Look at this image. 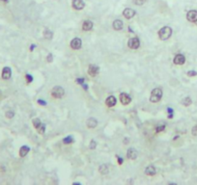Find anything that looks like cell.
<instances>
[{
    "label": "cell",
    "mask_w": 197,
    "mask_h": 185,
    "mask_svg": "<svg viewBox=\"0 0 197 185\" xmlns=\"http://www.w3.org/2000/svg\"><path fill=\"white\" fill-rule=\"evenodd\" d=\"M161 98H162V90L159 89V88H156V89H154L152 91V93H151L150 101L157 103L161 99Z\"/></svg>",
    "instance_id": "2"
},
{
    "label": "cell",
    "mask_w": 197,
    "mask_h": 185,
    "mask_svg": "<svg viewBox=\"0 0 197 185\" xmlns=\"http://www.w3.org/2000/svg\"><path fill=\"white\" fill-rule=\"evenodd\" d=\"M132 1H133V3H134L135 5L141 6V5H143L145 2H146V0H132Z\"/></svg>",
    "instance_id": "26"
},
{
    "label": "cell",
    "mask_w": 197,
    "mask_h": 185,
    "mask_svg": "<svg viewBox=\"0 0 197 185\" xmlns=\"http://www.w3.org/2000/svg\"><path fill=\"white\" fill-rule=\"evenodd\" d=\"M82 87H83V89H85L86 91L88 90V87H87V85H86V84H84V83H83V84H82Z\"/></svg>",
    "instance_id": "37"
},
{
    "label": "cell",
    "mask_w": 197,
    "mask_h": 185,
    "mask_svg": "<svg viewBox=\"0 0 197 185\" xmlns=\"http://www.w3.org/2000/svg\"><path fill=\"white\" fill-rule=\"evenodd\" d=\"M123 162H124V159L118 156V163H119V165H122V164H123Z\"/></svg>",
    "instance_id": "34"
},
{
    "label": "cell",
    "mask_w": 197,
    "mask_h": 185,
    "mask_svg": "<svg viewBox=\"0 0 197 185\" xmlns=\"http://www.w3.org/2000/svg\"><path fill=\"white\" fill-rule=\"evenodd\" d=\"M157 173V170L154 166H148L146 169H145V174L147 175H155Z\"/></svg>",
    "instance_id": "19"
},
{
    "label": "cell",
    "mask_w": 197,
    "mask_h": 185,
    "mask_svg": "<svg viewBox=\"0 0 197 185\" xmlns=\"http://www.w3.org/2000/svg\"><path fill=\"white\" fill-rule=\"evenodd\" d=\"M191 103H192L191 98H189V96H187V98H184L183 101H182V104L184 105V106H189L190 104H191Z\"/></svg>",
    "instance_id": "23"
},
{
    "label": "cell",
    "mask_w": 197,
    "mask_h": 185,
    "mask_svg": "<svg viewBox=\"0 0 197 185\" xmlns=\"http://www.w3.org/2000/svg\"><path fill=\"white\" fill-rule=\"evenodd\" d=\"M29 151H30V148L28 147V146H22V147L20 148V150H19V156L20 157L26 156L27 154H28Z\"/></svg>",
    "instance_id": "18"
},
{
    "label": "cell",
    "mask_w": 197,
    "mask_h": 185,
    "mask_svg": "<svg viewBox=\"0 0 197 185\" xmlns=\"http://www.w3.org/2000/svg\"><path fill=\"white\" fill-rule=\"evenodd\" d=\"M93 22L91 20H85L82 24V30L83 31H90L93 28Z\"/></svg>",
    "instance_id": "16"
},
{
    "label": "cell",
    "mask_w": 197,
    "mask_h": 185,
    "mask_svg": "<svg viewBox=\"0 0 197 185\" xmlns=\"http://www.w3.org/2000/svg\"><path fill=\"white\" fill-rule=\"evenodd\" d=\"M187 75H189V77L196 76V75H197V72H196V71H190L187 72Z\"/></svg>",
    "instance_id": "30"
},
{
    "label": "cell",
    "mask_w": 197,
    "mask_h": 185,
    "mask_svg": "<svg viewBox=\"0 0 197 185\" xmlns=\"http://www.w3.org/2000/svg\"><path fill=\"white\" fill-rule=\"evenodd\" d=\"M77 82L79 83L80 85H82L84 83V79H83V78H81V79H77Z\"/></svg>",
    "instance_id": "36"
},
{
    "label": "cell",
    "mask_w": 197,
    "mask_h": 185,
    "mask_svg": "<svg viewBox=\"0 0 197 185\" xmlns=\"http://www.w3.org/2000/svg\"><path fill=\"white\" fill-rule=\"evenodd\" d=\"M187 19L190 22H197V11L191 10L187 14Z\"/></svg>",
    "instance_id": "10"
},
{
    "label": "cell",
    "mask_w": 197,
    "mask_h": 185,
    "mask_svg": "<svg viewBox=\"0 0 197 185\" xmlns=\"http://www.w3.org/2000/svg\"><path fill=\"white\" fill-rule=\"evenodd\" d=\"M120 101H121V103H122L123 105H128L129 102L132 101V98H131V96H129L128 94H126V93H122V94H120Z\"/></svg>",
    "instance_id": "7"
},
{
    "label": "cell",
    "mask_w": 197,
    "mask_h": 185,
    "mask_svg": "<svg viewBox=\"0 0 197 185\" xmlns=\"http://www.w3.org/2000/svg\"><path fill=\"white\" fill-rule=\"evenodd\" d=\"M72 8L75 9V10L80 11L85 7V4H84L83 0H72Z\"/></svg>",
    "instance_id": "6"
},
{
    "label": "cell",
    "mask_w": 197,
    "mask_h": 185,
    "mask_svg": "<svg viewBox=\"0 0 197 185\" xmlns=\"http://www.w3.org/2000/svg\"><path fill=\"white\" fill-rule=\"evenodd\" d=\"M11 76H12V69H11V68H9V67H5V68H3L2 73H1L2 79L8 80V79H10Z\"/></svg>",
    "instance_id": "5"
},
{
    "label": "cell",
    "mask_w": 197,
    "mask_h": 185,
    "mask_svg": "<svg viewBox=\"0 0 197 185\" xmlns=\"http://www.w3.org/2000/svg\"><path fill=\"white\" fill-rule=\"evenodd\" d=\"M45 125H44V124H42V125H41V127H40V128H39V129H38V131H39V133H40V134H43V133L45 132Z\"/></svg>",
    "instance_id": "31"
},
{
    "label": "cell",
    "mask_w": 197,
    "mask_h": 185,
    "mask_svg": "<svg viewBox=\"0 0 197 185\" xmlns=\"http://www.w3.org/2000/svg\"><path fill=\"white\" fill-rule=\"evenodd\" d=\"M52 36H53V34H52V32L50 31L49 29H45V31H44V37L47 39V40H50L51 38H52Z\"/></svg>",
    "instance_id": "20"
},
{
    "label": "cell",
    "mask_w": 197,
    "mask_h": 185,
    "mask_svg": "<svg viewBox=\"0 0 197 185\" xmlns=\"http://www.w3.org/2000/svg\"><path fill=\"white\" fill-rule=\"evenodd\" d=\"M51 61H52V55L49 53V54H48V56H47V62L50 63Z\"/></svg>",
    "instance_id": "33"
},
{
    "label": "cell",
    "mask_w": 197,
    "mask_h": 185,
    "mask_svg": "<svg viewBox=\"0 0 197 185\" xmlns=\"http://www.w3.org/2000/svg\"><path fill=\"white\" fill-rule=\"evenodd\" d=\"M81 44H82V42L79 38H74V40L71 42V47L72 49L77 50L81 47Z\"/></svg>",
    "instance_id": "12"
},
{
    "label": "cell",
    "mask_w": 197,
    "mask_h": 185,
    "mask_svg": "<svg viewBox=\"0 0 197 185\" xmlns=\"http://www.w3.org/2000/svg\"><path fill=\"white\" fill-rule=\"evenodd\" d=\"M96 146H97V143L94 140H92L90 142V145H89L90 150H94V148H96Z\"/></svg>",
    "instance_id": "28"
},
{
    "label": "cell",
    "mask_w": 197,
    "mask_h": 185,
    "mask_svg": "<svg viewBox=\"0 0 197 185\" xmlns=\"http://www.w3.org/2000/svg\"><path fill=\"white\" fill-rule=\"evenodd\" d=\"M0 1H3V2H6V3H7V2L9 1V0H0Z\"/></svg>",
    "instance_id": "39"
},
{
    "label": "cell",
    "mask_w": 197,
    "mask_h": 185,
    "mask_svg": "<svg viewBox=\"0 0 197 185\" xmlns=\"http://www.w3.org/2000/svg\"><path fill=\"white\" fill-rule=\"evenodd\" d=\"M116 102H117L116 98L113 96H108L107 98V100H105V104H107L108 107H113V106L116 105Z\"/></svg>",
    "instance_id": "14"
},
{
    "label": "cell",
    "mask_w": 197,
    "mask_h": 185,
    "mask_svg": "<svg viewBox=\"0 0 197 185\" xmlns=\"http://www.w3.org/2000/svg\"><path fill=\"white\" fill-rule=\"evenodd\" d=\"M137 155H138V152L137 150H135V148H131L128 150V152H127V157H128L129 159L131 160H134L137 158Z\"/></svg>",
    "instance_id": "13"
},
{
    "label": "cell",
    "mask_w": 197,
    "mask_h": 185,
    "mask_svg": "<svg viewBox=\"0 0 197 185\" xmlns=\"http://www.w3.org/2000/svg\"><path fill=\"white\" fill-rule=\"evenodd\" d=\"M128 46L132 49H137V48L140 46V41H139L138 38H132L129 39L128 42Z\"/></svg>",
    "instance_id": "4"
},
{
    "label": "cell",
    "mask_w": 197,
    "mask_h": 185,
    "mask_svg": "<svg viewBox=\"0 0 197 185\" xmlns=\"http://www.w3.org/2000/svg\"><path fill=\"white\" fill-rule=\"evenodd\" d=\"M65 95V91L62 87L56 86L51 90V96L55 98H62Z\"/></svg>",
    "instance_id": "3"
},
{
    "label": "cell",
    "mask_w": 197,
    "mask_h": 185,
    "mask_svg": "<svg viewBox=\"0 0 197 185\" xmlns=\"http://www.w3.org/2000/svg\"><path fill=\"white\" fill-rule=\"evenodd\" d=\"M86 125L88 128H95V127L98 125V122H97V120L95 118H90V119L87 120Z\"/></svg>",
    "instance_id": "15"
},
{
    "label": "cell",
    "mask_w": 197,
    "mask_h": 185,
    "mask_svg": "<svg viewBox=\"0 0 197 185\" xmlns=\"http://www.w3.org/2000/svg\"><path fill=\"white\" fill-rule=\"evenodd\" d=\"M99 71H100V68L97 67L96 65H90L89 68H88V74L92 77L96 76V75L99 73Z\"/></svg>",
    "instance_id": "9"
},
{
    "label": "cell",
    "mask_w": 197,
    "mask_h": 185,
    "mask_svg": "<svg viewBox=\"0 0 197 185\" xmlns=\"http://www.w3.org/2000/svg\"><path fill=\"white\" fill-rule=\"evenodd\" d=\"M191 133H192V135H193V136H196V135H197V125H195V126H193V127H192Z\"/></svg>",
    "instance_id": "32"
},
{
    "label": "cell",
    "mask_w": 197,
    "mask_h": 185,
    "mask_svg": "<svg viewBox=\"0 0 197 185\" xmlns=\"http://www.w3.org/2000/svg\"><path fill=\"white\" fill-rule=\"evenodd\" d=\"M124 27V24H123V21L120 20V19H116L114 20L113 22V28L115 30H117V31H120V30H122Z\"/></svg>",
    "instance_id": "17"
},
{
    "label": "cell",
    "mask_w": 197,
    "mask_h": 185,
    "mask_svg": "<svg viewBox=\"0 0 197 185\" xmlns=\"http://www.w3.org/2000/svg\"><path fill=\"white\" fill-rule=\"evenodd\" d=\"M38 103H39V104H41V105H45V104H47V102L43 101V99H38Z\"/></svg>",
    "instance_id": "35"
},
{
    "label": "cell",
    "mask_w": 197,
    "mask_h": 185,
    "mask_svg": "<svg viewBox=\"0 0 197 185\" xmlns=\"http://www.w3.org/2000/svg\"><path fill=\"white\" fill-rule=\"evenodd\" d=\"M5 116H6V118H8V119H12V118L15 116V113L13 111H7L5 114Z\"/></svg>",
    "instance_id": "25"
},
{
    "label": "cell",
    "mask_w": 197,
    "mask_h": 185,
    "mask_svg": "<svg viewBox=\"0 0 197 185\" xmlns=\"http://www.w3.org/2000/svg\"><path fill=\"white\" fill-rule=\"evenodd\" d=\"M171 35H172V29L168 26L162 27V28L159 31V37L160 40H162V41L168 40V39L171 37Z\"/></svg>",
    "instance_id": "1"
},
{
    "label": "cell",
    "mask_w": 197,
    "mask_h": 185,
    "mask_svg": "<svg viewBox=\"0 0 197 185\" xmlns=\"http://www.w3.org/2000/svg\"><path fill=\"white\" fill-rule=\"evenodd\" d=\"M35 47H36V45H35V44H32V45H31V48H30V50L33 51V49H34Z\"/></svg>",
    "instance_id": "38"
},
{
    "label": "cell",
    "mask_w": 197,
    "mask_h": 185,
    "mask_svg": "<svg viewBox=\"0 0 197 185\" xmlns=\"http://www.w3.org/2000/svg\"><path fill=\"white\" fill-rule=\"evenodd\" d=\"M123 16L125 17L127 19H131L135 16V11L131 8H126L125 10L123 11Z\"/></svg>",
    "instance_id": "8"
},
{
    "label": "cell",
    "mask_w": 197,
    "mask_h": 185,
    "mask_svg": "<svg viewBox=\"0 0 197 185\" xmlns=\"http://www.w3.org/2000/svg\"><path fill=\"white\" fill-rule=\"evenodd\" d=\"M25 79H26V82L29 84V83H31L32 81H33V77H32V75L26 74V75H25Z\"/></svg>",
    "instance_id": "27"
},
{
    "label": "cell",
    "mask_w": 197,
    "mask_h": 185,
    "mask_svg": "<svg viewBox=\"0 0 197 185\" xmlns=\"http://www.w3.org/2000/svg\"><path fill=\"white\" fill-rule=\"evenodd\" d=\"M72 142H74V138H72V136H68V137L63 139V143L64 144H71Z\"/></svg>",
    "instance_id": "24"
},
{
    "label": "cell",
    "mask_w": 197,
    "mask_h": 185,
    "mask_svg": "<svg viewBox=\"0 0 197 185\" xmlns=\"http://www.w3.org/2000/svg\"><path fill=\"white\" fill-rule=\"evenodd\" d=\"M108 166L107 165H102L101 167H100V173H101L102 175H107L108 174Z\"/></svg>",
    "instance_id": "22"
},
{
    "label": "cell",
    "mask_w": 197,
    "mask_h": 185,
    "mask_svg": "<svg viewBox=\"0 0 197 185\" xmlns=\"http://www.w3.org/2000/svg\"><path fill=\"white\" fill-rule=\"evenodd\" d=\"M32 123H33V125H34V127L36 129H39L41 127V125H42V123H41V120L40 119H38V118H36V119H34L32 121Z\"/></svg>",
    "instance_id": "21"
},
{
    "label": "cell",
    "mask_w": 197,
    "mask_h": 185,
    "mask_svg": "<svg viewBox=\"0 0 197 185\" xmlns=\"http://www.w3.org/2000/svg\"><path fill=\"white\" fill-rule=\"evenodd\" d=\"M173 62L175 65H179V66L184 65V62H186V57H184L183 54H177V55L174 57Z\"/></svg>",
    "instance_id": "11"
},
{
    "label": "cell",
    "mask_w": 197,
    "mask_h": 185,
    "mask_svg": "<svg viewBox=\"0 0 197 185\" xmlns=\"http://www.w3.org/2000/svg\"><path fill=\"white\" fill-rule=\"evenodd\" d=\"M164 128H165V125H164V124H162V125L157 126V128H156V132H160V131H163V130H164Z\"/></svg>",
    "instance_id": "29"
}]
</instances>
